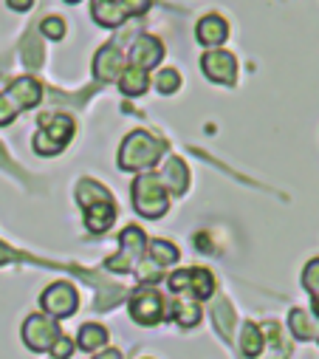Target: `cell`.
I'll return each mask as SVG.
<instances>
[{"label":"cell","instance_id":"cell-1","mask_svg":"<svg viewBox=\"0 0 319 359\" xmlns=\"http://www.w3.org/2000/svg\"><path fill=\"white\" fill-rule=\"evenodd\" d=\"M164 150V142H158L155 136L144 133V130H136L125 139L122 144V153H119V167L122 170H139V167H150L153 161H158Z\"/></svg>","mask_w":319,"mask_h":359},{"label":"cell","instance_id":"cell-2","mask_svg":"<svg viewBox=\"0 0 319 359\" xmlns=\"http://www.w3.org/2000/svg\"><path fill=\"white\" fill-rule=\"evenodd\" d=\"M133 207L144 218H158L167 212V190L158 175H139L133 184Z\"/></svg>","mask_w":319,"mask_h":359},{"label":"cell","instance_id":"cell-3","mask_svg":"<svg viewBox=\"0 0 319 359\" xmlns=\"http://www.w3.org/2000/svg\"><path fill=\"white\" fill-rule=\"evenodd\" d=\"M43 128H45V130H40V133L34 136V150H37L40 156H54V153H59V150L71 142V136H73V122H71L68 116H62V114L43 116Z\"/></svg>","mask_w":319,"mask_h":359},{"label":"cell","instance_id":"cell-4","mask_svg":"<svg viewBox=\"0 0 319 359\" xmlns=\"http://www.w3.org/2000/svg\"><path fill=\"white\" fill-rule=\"evenodd\" d=\"M59 339V328L48 314H34L23 325V342L31 351H51V345Z\"/></svg>","mask_w":319,"mask_h":359},{"label":"cell","instance_id":"cell-5","mask_svg":"<svg viewBox=\"0 0 319 359\" xmlns=\"http://www.w3.org/2000/svg\"><path fill=\"white\" fill-rule=\"evenodd\" d=\"M130 314L139 325H155L164 320V300L153 289H139L130 300Z\"/></svg>","mask_w":319,"mask_h":359},{"label":"cell","instance_id":"cell-6","mask_svg":"<svg viewBox=\"0 0 319 359\" xmlns=\"http://www.w3.org/2000/svg\"><path fill=\"white\" fill-rule=\"evenodd\" d=\"M40 303L48 317H68L76 311V292L71 283H54L48 292H43Z\"/></svg>","mask_w":319,"mask_h":359},{"label":"cell","instance_id":"cell-7","mask_svg":"<svg viewBox=\"0 0 319 359\" xmlns=\"http://www.w3.org/2000/svg\"><path fill=\"white\" fill-rule=\"evenodd\" d=\"M141 249H144V232L136 229V226H127V229L122 232V252H119V257H111L108 266H111V269H119V272H125V269H130L127 263H139Z\"/></svg>","mask_w":319,"mask_h":359},{"label":"cell","instance_id":"cell-8","mask_svg":"<svg viewBox=\"0 0 319 359\" xmlns=\"http://www.w3.org/2000/svg\"><path fill=\"white\" fill-rule=\"evenodd\" d=\"M201 68L209 79L226 85V82H234V57L226 54V51H209L204 60H201Z\"/></svg>","mask_w":319,"mask_h":359},{"label":"cell","instance_id":"cell-9","mask_svg":"<svg viewBox=\"0 0 319 359\" xmlns=\"http://www.w3.org/2000/svg\"><path fill=\"white\" fill-rule=\"evenodd\" d=\"M162 57H164V46L158 43L155 37H139V40L133 43V48H130V60H133V65L141 68V71L153 68Z\"/></svg>","mask_w":319,"mask_h":359},{"label":"cell","instance_id":"cell-10","mask_svg":"<svg viewBox=\"0 0 319 359\" xmlns=\"http://www.w3.org/2000/svg\"><path fill=\"white\" fill-rule=\"evenodd\" d=\"M122 71V54L116 46H102L97 60H94V74L99 82H113Z\"/></svg>","mask_w":319,"mask_h":359},{"label":"cell","instance_id":"cell-11","mask_svg":"<svg viewBox=\"0 0 319 359\" xmlns=\"http://www.w3.org/2000/svg\"><path fill=\"white\" fill-rule=\"evenodd\" d=\"M6 97L15 102V108L20 111V108H34L37 102H40V97H43V91H40V85H37V79H17L9 91H6Z\"/></svg>","mask_w":319,"mask_h":359},{"label":"cell","instance_id":"cell-12","mask_svg":"<svg viewBox=\"0 0 319 359\" xmlns=\"http://www.w3.org/2000/svg\"><path fill=\"white\" fill-rule=\"evenodd\" d=\"M158 178H162V187L170 190L173 196H181L187 190V182H190V178H187V167H184L181 158H170L167 167H164V172L158 175Z\"/></svg>","mask_w":319,"mask_h":359},{"label":"cell","instance_id":"cell-13","mask_svg":"<svg viewBox=\"0 0 319 359\" xmlns=\"http://www.w3.org/2000/svg\"><path fill=\"white\" fill-rule=\"evenodd\" d=\"M226 34H229V26H226V20L218 18V15H206V18L198 23V40H201L204 46H220V43L226 40Z\"/></svg>","mask_w":319,"mask_h":359},{"label":"cell","instance_id":"cell-14","mask_svg":"<svg viewBox=\"0 0 319 359\" xmlns=\"http://www.w3.org/2000/svg\"><path fill=\"white\" fill-rule=\"evenodd\" d=\"M91 12H94L97 23H102V26H119L127 18V9L122 0H97Z\"/></svg>","mask_w":319,"mask_h":359},{"label":"cell","instance_id":"cell-15","mask_svg":"<svg viewBox=\"0 0 319 359\" xmlns=\"http://www.w3.org/2000/svg\"><path fill=\"white\" fill-rule=\"evenodd\" d=\"M85 210H88V229L91 232H105L111 226V221H113V204L111 201H97Z\"/></svg>","mask_w":319,"mask_h":359},{"label":"cell","instance_id":"cell-16","mask_svg":"<svg viewBox=\"0 0 319 359\" xmlns=\"http://www.w3.org/2000/svg\"><path fill=\"white\" fill-rule=\"evenodd\" d=\"M190 292L198 300H206L215 294V278L206 272V269H190Z\"/></svg>","mask_w":319,"mask_h":359},{"label":"cell","instance_id":"cell-17","mask_svg":"<svg viewBox=\"0 0 319 359\" xmlns=\"http://www.w3.org/2000/svg\"><path fill=\"white\" fill-rule=\"evenodd\" d=\"M105 342H108V331H105L102 325L88 323V325L79 328V348H83V351H97V348H102Z\"/></svg>","mask_w":319,"mask_h":359},{"label":"cell","instance_id":"cell-18","mask_svg":"<svg viewBox=\"0 0 319 359\" xmlns=\"http://www.w3.org/2000/svg\"><path fill=\"white\" fill-rule=\"evenodd\" d=\"M122 91H125V94H130V97L144 94V91H147V74H144L141 68L130 65V68L122 74Z\"/></svg>","mask_w":319,"mask_h":359},{"label":"cell","instance_id":"cell-19","mask_svg":"<svg viewBox=\"0 0 319 359\" xmlns=\"http://www.w3.org/2000/svg\"><path fill=\"white\" fill-rule=\"evenodd\" d=\"M241 348H243V356H260L263 351V334L257 325H246L243 334H241Z\"/></svg>","mask_w":319,"mask_h":359},{"label":"cell","instance_id":"cell-20","mask_svg":"<svg viewBox=\"0 0 319 359\" xmlns=\"http://www.w3.org/2000/svg\"><path fill=\"white\" fill-rule=\"evenodd\" d=\"M150 255L155 263H162V266H170L178 260V249L170 243V241H153L150 243Z\"/></svg>","mask_w":319,"mask_h":359},{"label":"cell","instance_id":"cell-21","mask_svg":"<svg viewBox=\"0 0 319 359\" xmlns=\"http://www.w3.org/2000/svg\"><path fill=\"white\" fill-rule=\"evenodd\" d=\"M173 309H176V320H178V325H184V328H192V325L201 320V309H198L195 303H190V300H184V303L178 300Z\"/></svg>","mask_w":319,"mask_h":359},{"label":"cell","instance_id":"cell-22","mask_svg":"<svg viewBox=\"0 0 319 359\" xmlns=\"http://www.w3.org/2000/svg\"><path fill=\"white\" fill-rule=\"evenodd\" d=\"M178 85H181V74H178L176 68H164L162 74L155 76V88H158L162 94H176Z\"/></svg>","mask_w":319,"mask_h":359},{"label":"cell","instance_id":"cell-23","mask_svg":"<svg viewBox=\"0 0 319 359\" xmlns=\"http://www.w3.org/2000/svg\"><path fill=\"white\" fill-rule=\"evenodd\" d=\"M302 286H305L313 297L319 294V257L311 260V263L305 266V272H302Z\"/></svg>","mask_w":319,"mask_h":359},{"label":"cell","instance_id":"cell-24","mask_svg":"<svg viewBox=\"0 0 319 359\" xmlns=\"http://www.w3.org/2000/svg\"><path fill=\"white\" fill-rule=\"evenodd\" d=\"M291 331H294V337H299V339H308V337L313 334L311 323L305 320V314H302L299 309H294V311H291Z\"/></svg>","mask_w":319,"mask_h":359},{"label":"cell","instance_id":"cell-25","mask_svg":"<svg viewBox=\"0 0 319 359\" xmlns=\"http://www.w3.org/2000/svg\"><path fill=\"white\" fill-rule=\"evenodd\" d=\"M43 34L45 37H51V40H62V34H65V23L59 20V18H48V20H43Z\"/></svg>","mask_w":319,"mask_h":359},{"label":"cell","instance_id":"cell-26","mask_svg":"<svg viewBox=\"0 0 319 359\" xmlns=\"http://www.w3.org/2000/svg\"><path fill=\"white\" fill-rule=\"evenodd\" d=\"M212 317H215L218 328H220L223 334H229V328H232V311H229V306H226V303H218V309L212 311Z\"/></svg>","mask_w":319,"mask_h":359},{"label":"cell","instance_id":"cell-27","mask_svg":"<svg viewBox=\"0 0 319 359\" xmlns=\"http://www.w3.org/2000/svg\"><path fill=\"white\" fill-rule=\"evenodd\" d=\"M15 116H17V108H15V102H12L6 94H0V125H9Z\"/></svg>","mask_w":319,"mask_h":359},{"label":"cell","instance_id":"cell-28","mask_svg":"<svg viewBox=\"0 0 319 359\" xmlns=\"http://www.w3.org/2000/svg\"><path fill=\"white\" fill-rule=\"evenodd\" d=\"M71 351H73V342H71L68 337H59V339L51 345V353H54L57 359H68V356H71Z\"/></svg>","mask_w":319,"mask_h":359},{"label":"cell","instance_id":"cell-29","mask_svg":"<svg viewBox=\"0 0 319 359\" xmlns=\"http://www.w3.org/2000/svg\"><path fill=\"white\" fill-rule=\"evenodd\" d=\"M170 286H173V292H190V269L187 272H176L173 278H170Z\"/></svg>","mask_w":319,"mask_h":359},{"label":"cell","instance_id":"cell-30","mask_svg":"<svg viewBox=\"0 0 319 359\" xmlns=\"http://www.w3.org/2000/svg\"><path fill=\"white\" fill-rule=\"evenodd\" d=\"M122 4H125L127 15H141V12H147L150 0H122Z\"/></svg>","mask_w":319,"mask_h":359},{"label":"cell","instance_id":"cell-31","mask_svg":"<svg viewBox=\"0 0 319 359\" xmlns=\"http://www.w3.org/2000/svg\"><path fill=\"white\" fill-rule=\"evenodd\" d=\"M6 4H9L12 9H17V12H26V9H31L34 0H6Z\"/></svg>","mask_w":319,"mask_h":359},{"label":"cell","instance_id":"cell-32","mask_svg":"<svg viewBox=\"0 0 319 359\" xmlns=\"http://www.w3.org/2000/svg\"><path fill=\"white\" fill-rule=\"evenodd\" d=\"M94 359H122V353L119 351H105L102 356H94Z\"/></svg>","mask_w":319,"mask_h":359},{"label":"cell","instance_id":"cell-33","mask_svg":"<svg viewBox=\"0 0 319 359\" xmlns=\"http://www.w3.org/2000/svg\"><path fill=\"white\" fill-rule=\"evenodd\" d=\"M313 311H316V317H319V294L313 297Z\"/></svg>","mask_w":319,"mask_h":359},{"label":"cell","instance_id":"cell-34","mask_svg":"<svg viewBox=\"0 0 319 359\" xmlns=\"http://www.w3.org/2000/svg\"><path fill=\"white\" fill-rule=\"evenodd\" d=\"M68 4H79V0H68Z\"/></svg>","mask_w":319,"mask_h":359}]
</instances>
